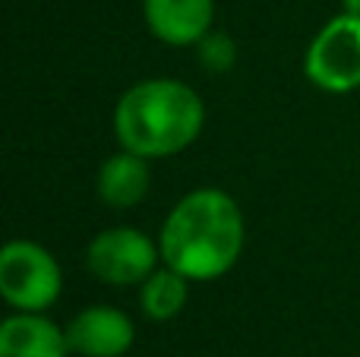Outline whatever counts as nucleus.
Returning <instances> with one entry per match:
<instances>
[{"mask_svg":"<svg viewBox=\"0 0 360 357\" xmlns=\"http://www.w3.org/2000/svg\"><path fill=\"white\" fill-rule=\"evenodd\" d=\"M158 257H162V250L143 231L117 225L92 238L86 250V266L101 282L114 285V288H127V285H143L155 272Z\"/></svg>","mask_w":360,"mask_h":357,"instance_id":"5","label":"nucleus"},{"mask_svg":"<svg viewBox=\"0 0 360 357\" xmlns=\"http://www.w3.org/2000/svg\"><path fill=\"white\" fill-rule=\"evenodd\" d=\"M199 63H202L209 73H224V70L234 67V41L224 35H205L199 41Z\"/></svg>","mask_w":360,"mask_h":357,"instance_id":"11","label":"nucleus"},{"mask_svg":"<svg viewBox=\"0 0 360 357\" xmlns=\"http://www.w3.org/2000/svg\"><path fill=\"white\" fill-rule=\"evenodd\" d=\"M190 278L180 275L177 269L165 266V269H155L149 278L143 282V291H139V304H143V313L155 323H165V320H174V316L184 310L186 304V288Z\"/></svg>","mask_w":360,"mask_h":357,"instance_id":"10","label":"nucleus"},{"mask_svg":"<svg viewBox=\"0 0 360 357\" xmlns=\"http://www.w3.org/2000/svg\"><path fill=\"white\" fill-rule=\"evenodd\" d=\"M158 250L190 282L224 275L243 250L240 206L224 190H193L165 219Z\"/></svg>","mask_w":360,"mask_h":357,"instance_id":"1","label":"nucleus"},{"mask_svg":"<svg viewBox=\"0 0 360 357\" xmlns=\"http://www.w3.org/2000/svg\"><path fill=\"white\" fill-rule=\"evenodd\" d=\"M143 16L165 44H199L212 29L215 0H143Z\"/></svg>","mask_w":360,"mask_h":357,"instance_id":"7","label":"nucleus"},{"mask_svg":"<svg viewBox=\"0 0 360 357\" xmlns=\"http://www.w3.org/2000/svg\"><path fill=\"white\" fill-rule=\"evenodd\" d=\"M205 108L190 86L177 79H146L127 89L114 111L120 149L143 158H168L184 152L202 133Z\"/></svg>","mask_w":360,"mask_h":357,"instance_id":"2","label":"nucleus"},{"mask_svg":"<svg viewBox=\"0 0 360 357\" xmlns=\"http://www.w3.org/2000/svg\"><path fill=\"white\" fill-rule=\"evenodd\" d=\"M67 345L79 357H120L133 345V323L127 313L114 307H86L70 320Z\"/></svg>","mask_w":360,"mask_h":357,"instance_id":"6","label":"nucleus"},{"mask_svg":"<svg viewBox=\"0 0 360 357\" xmlns=\"http://www.w3.org/2000/svg\"><path fill=\"white\" fill-rule=\"evenodd\" d=\"M63 275L57 259L32 240H13L0 253V294L22 313H41L60 297Z\"/></svg>","mask_w":360,"mask_h":357,"instance_id":"3","label":"nucleus"},{"mask_svg":"<svg viewBox=\"0 0 360 357\" xmlns=\"http://www.w3.org/2000/svg\"><path fill=\"white\" fill-rule=\"evenodd\" d=\"M307 76L323 92L360 89V13H342L329 19L307 51Z\"/></svg>","mask_w":360,"mask_h":357,"instance_id":"4","label":"nucleus"},{"mask_svg":"<svg viewBox=\"0 0 360 357\" xmlns=\"http://www.w3.org/2000/svg\"><path fill=\"white\" fill-rule=\"evenodd\" d=\"M67 332L41 313H22L0 326V357H67Z\"/></svg>","mask_w":360,"mask_h":357,"instance_id":"8","label":"nucleus"},{"mask_svg":"<svg viewBox=\"0 0 360 357\" xmlns=\"http://www.w3.org/2000/svg\"><path fill=\"white\" fill-rule=\"evenodd\" d=\"M149 158L124 149L98 168V196L111 209H133L149 196Z\"/></svg>","mask_w":360,"mask_h":357,"instance_id":"9","label":"nucleus"}]
</instances>
